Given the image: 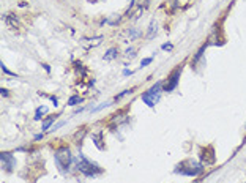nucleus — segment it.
<instances>
[{"label":"nucleus","instance_id":"1","mask_svg":"<svg viewBox=\"0 0 246 183\" xmlns=\"http://www.w3.org/2000/svg\"><path fill=\"white\" fill-rule=\"evenodd\" d=\"M54 161H55L57 167L60 169V172H68L69 166H71V161H73L71 151H69L68 147H62V149H58L55 153H54Z\"/></svg>","mask_w":246,"mask_h":183},{"label":"nucleus","instance_id":"2","mask_svg":"<svg viewBox=\"0 0 246 183\" xmlns=\"http://www.w3.org/2000/svg\"><path fill=\"white\" fill-rule=\"evenodd\" d=\"M76 167H77L79 172H82L85 175V177H95V175H98V174L103 172L101 167H98L95 163L88 161V159L85 158L82 153H79V159H77V166Z\"/></svg>","mask_w":246,"mask_h":183},{"label":"nucleus","instance_id":"3","mask_svg":"<svg viewBox=\"0 0 246 183\" xmlns=\"http://www.w3.org/2000/svg\"><path fill=\"white\" fill-rule=\"evenodd\" d=\"M182 69H183V65H178V67L175 68V71H174L169 77H167L166 84H164V87H163V92H172V90H175V88H177L178 81H180Z\"/></svg>","mask_w":246,"mask_h":183},{"label":"nucleus","instance_id":"4","mask_svg":"<svg viewBox=\"0 0 246 183\" xmlns=\"http://www.w3.org/2000/svg\"><path fill=\"white\" fill-rule=\"evenodd\" d=\"M205 167L202 164H197V163H189V167H182L178 166L177 169H175V172L177 174H182V175H189V177H197V175H200L204 172Z\"/></svg>","mask_w":246,"mask_h":183},{"label":"nucleus","instance_id":"5","mask_svg":"<svg viewBox=\"0 0 246 183\" xmlns=\"http://www.w3.org/2000/svg\"><path fill=\"white\" fill-rule=\"evenodd\" d=\"M0 159H2V167L5 170H8V172H11L13 170L14 164H16V159H14V156L11 153H8V151H2L0 153Z\"/></svg>","mask_w":246,"mask_h":183},{"label":"nucleus","instance_id":"6","mask_svg":"<svg viewBox=\"0 0 246 183\" xmlns=\"http://www.w3.org/2000/svg\"><path fill=\"white\" fill-rule=\"evenodd\" d=\"M140 98H142V101L147 104L148 107H155V104L159 101V96H153V95H150L148 92L142 93V96H140Z\"/></svg>","mask_w":246,"mask_h":183},{"label":"nucleus","instance_id":"7","mask_svg":"<svg viewBox=\"0 0 246 183\" xmlns=\"http://www.w3.org/2000/svg\"><path fill=\"white\" fill-rule=\"evenodd\" d=\"M3 19H5V22H6V25H8L10 27V29L11 30H16L18 29V18L16 16H14V14H3Z\"/></svg>","mask_w":246,"mask_h":183},{"label":"nucleus","instance_id":"8","mask_svg":"<svg viewBox=\"0 0 246 183\" xmlns=\"http://www.w3.org/2000/svg\"><path fill=\"white\" fill-rule=\"evenodd\" d=\"M161 87H163V81H158V82H156L153 87H150L148 88V93H150V95H153V96H159V93H161Z\"/></svg>","mask_w":246,"mask_h":183},{"label":"nucleus","instance_id":"9","mask_svg":"<svg viewBox=\"0 0 246 183\" xmlns=\"http://www.w3.org/2000/svg\"><path fill=\"white\" fill-rule=\"evenodd\" d=\"M114 58H117V49L115 48L107 49V52L104 54V60L109 62V60H114Z\"/></svg>","mask_w":246,"mask_h":183},{"label":"nucleus","instance_id":"10","mask_svg":"<svg viewBox=\"0 0 246 183\" xmlns=\"http://www.w3.org/2000/svg\"><path fill=\"white\" fill-rule=\"evenodd\" d=\"M82 101H84V100H82L81 96H77V95H73L71 98L68 100V103H66V104H68V106H77V104H81V103H82Z\"/></svg>","mask_w":246,"mask_h":183},{"label":"nucleus","instance_id":"11","mask_svg":"<svg viewBox=\"0 0 246 183\" xmlns=\"http://www.w3.org/2000/svg\"><path fill=\"white\" fill-rule=\"evenodd\" d=\"M101 136H103L101 133H98V134H92V139L95 141V145L98 147L100 150H103V149H104V145L101 144V142H103V141H101Z\"/></svg>","mask_w":246,"mask_h":183},{"label":"nucleus","instance_id":"12","mask_svg":"<svg viewBox=\"0 0 246 183\" xmlns=\"http://www.w3.org/2000/svg\"><path fill=\"white\" fill-rule=\"evenodd\" d=\"M156 35V24L155 22H150V27H148V33H147V40H151Z\"/></svg>","mask_w":246,"mask_h":183},{"label":"nucleus","instance_id":"13","mask_svg":"<svg viewBox=\"0 0 246 183\" xmlns=\"http://www.w3.org/2000/svg\"><path fill=\"white\" fill-rule=\"evenodd\" d=\"M49 109L46 107V106H43V107H38L36 109V114H35V120H41L43 118V114H46Z\"/></svg>","mask_w":246,"mask_h":183},{"label":"nucleus","instance_id":"14","mask_svg":"<svg viewBox=\"0 0 246 183\" xmlns=\"http://www.w3.org/2000/svg\"><path fill=\"white\" fill-rule=\"evenodd\" d=\"M54 120H55V117H49V118H46L44 122H43V126H41V128H43L44 131H46V130H49V126L54 123Z\"/></svg>","mask_w":246,"mask_h":183},{"label":"nucleus","instance_id":"15","mask_svg":"<svg viewBox=\"0 0 246 183\" xmlns=\"http://www.w3.org/2000/svg\"><path fill=\"white\" fill-rule=\"evenodd\" d=\"M205 48H207V44H204V46H202V48H200V49H199V50H197V52H196V55H194V58H193V63H196V62L199 60V58H200V57H202V54H204V50H205Z\"/></svg>","mask_w":246,"mask_h":183},{"label":"nucleus","instance_id":"16","mask_svg":"<svg viewBox=\"0 0 246 183\" xmlns=\"http://www.w3.org/2000/svg\"><path fill=\"white\" fill-rule=\"evenodd\" d=\"M128 33H130V40H136V38L140 35V32H137L136 29H130V32H128Z\"/></svg>","mask_w":246,"mask_h":183},{"label":"nucleus","instance_id":"17","mask_svg":"<svg viewBox=\"0 0 246 183\" xmlns=\"http://www.w3.org/2000/svg\"><path fill=\"white\" fill-rule=\"evenodd\" d=\"M134 52H136V49H134V48H128L126 50H125V55H126V57H130V58H132V57L136 55Z\"/></svg>","mask_w":246,"mask_h":183},{"label":"nucleus","instance_id":"18","mask_svg":"<svg viewBox=\"0 0 246 183\" xmlns=\"http://www.w3.org/2000/svg\"><path fill=\"white\" fill-rule=\"evenodd\" d=\"M151 62H153V57H148V58H144V60L142 62H140V67H147V65H150L151 63Z\"/></svg>","mask_w":246,"mask_h":183},{"label":"nucleus","instance_id":"19","mask_svg":"<svg viewBox=\"0 0 246 183\" xmlns=\"http://www.w3.org/2000/svg\"><path fill=\"white\" fill-rule=\"evenodd\" d=\"M130 93H132V88H130V90H125V92L120 93V95H117V96H115V101H117V100H120V98H123L125 95H130Z\"/></svg>","mask_w":246,"mask_h":183},{"label":"nucleus","instance_id":"20","mask_svg":"<svg viewBox=\"0 0 246 183\" xmlns=\"http://www.w3.org/2000/svg\"><path fill=\"white\" fill-rule=\"evenodd\" d=\"M0 68H2V71H3V73H5V74H10V76H14V73H11V71H10V69H8V68H6V67H5V65H3V62H2V63H0Z\"/></svg>","mask_w":246,"mask_h":183},{"label":"nucleus","instance_id":"21","mask_svg":"<svg viewBox=\"0 0 246 183\" xmlns=\"http://www.w3.org/2000/svg\"><path fill=\"white\" fill-rule=\"evenodd\" d=\"M107 106H111V103H103L101 106L95 107V109H92V112H98V111H101V109H104V107H107Z\"/></svg>","mask_w":246,"mask_h":183},{"label":"nucleus","instance_id":"22","mask_svg":"<svg viewBox=\"0 0 246 183\" xmlns=\"http://www.w3.org/2000/svg\"><path fill=\"white\" fill-rule=\"evenodd\" d=\"M161 49H167V50H170V49H172V44H170V43H166V44H163V46H161Z\"/></svg>","mask_w":246,"mask_h":183},{"label":"nucleus","instance_id":"23","mask_svg":"<svg viewBox=\"0 0 246 183\" xmlns=\"http://www.w3.org/2000/svg\"><path fill=\"white\" fill-rule=\"evenodd\" d=\"M65 123H66V122H60V123H57V125H55V126H54V128H52V131H55V130H58V128H60V126H63V125H65Z\"/></svg>","mask_w":246,"mask_h":183},{"label":"nucleus","instance_id":"24","mask_svg":"<svg viewBox=\"0 0 246 183\" xmlns=\"http://www.w3.org/2000/svg\"><path fill=\"white\" fill-rule=\"evenodd\" d=\"M0 95H2V96H8V90H6V88H0Z\"/></svg>","mask_w":246,"mask_h":183},{"label":"nucleus","instance_id":"25","mask_svg":"<svg viewBox=\"0 0 246 183\" xmlns=\"http://www.w3.org/2000/svg\"><path fill=\"white\" fill-rule=\"evenodd\" d=\"M50 101L54 103V106H58V100H57V96H50Z\"/></svg>","mask_w":246,"mask_h":183},{"label":"nucleus","instance_id":"26","mask_svg":"<svg viewBox=\"0 0 246 183\" xmlns=\"http://www.w3.org/2000/svg\"><path fill=\"white\" fill-rule=\"evenodd\" d=\"M43 68H44L48 73H50V67H49V65H46V63H44V65H43Z\"/></svg>","mask_w":246,"mask_h":183},{"label":"nucleus","instance_id":"27","mask_svg":"<svg viewBox=\"0 0 246 183\" xmlns=\"http://www.w3.org/2000/svg\"><path fill=\"white\" fill-rule=\"evenodd\" d=\"M40 139H43V134H36V136H35V141H40Z\"/></svg>","mask_w":246,"mask_h":183},{"label":"nucleus","instance_id":"28","mask_svg":"<svg viewBox=\"0 0 246 183\" xmlns=\"http://www.w3.org/2000/svg\"><path fill=\"white\" fill-rule=\"evenodd\" d=\"M123 74L128 76V74H131V71H130V69H123Z\"/></svg>","mask_w":246,"mask_h":183},{"label":"nucleus","instance_id":"29","mask_svg":"<svg viewBox=\"0 0 246 183\" xmlns=\"http://www.w3.org/2000/svg\"><path fill=\"white\" fill-rule=\"evenodd\" d=\"M196 183H197V182H196Z\"/></svg>","mask_w":246,"mask_h":183}]
</instances>
